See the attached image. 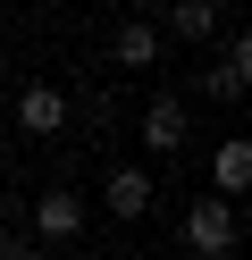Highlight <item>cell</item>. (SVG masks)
<instances>
[{
  "label": "cell",
  "mask_w": 252,
  "mask_h": 260,
  "mask_svg": "<svg viewBox=\"0 0 252 260\" xmlns=\"http://www.w3.org/2000/svg\"><path fill=\"white\" fill-rule=\"evenodd\" d=\"M235 235H244V226H235V202H227V193H202V202L185 210V252H193V260H227Z\"/></svg>",
  "instance_id": "obj_1"
},
{
  "label": "cell",
  "mask_w": 252,
  "mask_h": 260,
  "mask_svg": "<svg viewBox=\"0 0 252 260\" xmlns=\"http://www.w3.org/2000/svg\"><path fill=\"white\" fill-rule=\"evenodd\" d=\"M134 135H143V151H185V135H193V109H185V92H151L143 118H134Z\"/></svg>",
  "instance_id": "obj_2"
},
{
  "label": "cell",
  "mask_w": 252,
  "mask_h": 260,
  "mask_svg": "<svg viewBox=\"0 0 252 260\" xmlns=\"http://www.w3.org/2000/svg\"><path fill=\"white\" fill-rule=\"evenodd\" d=\"M202 92H210V101H244L252 92V42L244 34H227V51L202 68Z\"/></svg>",
  "instance_id": "obj_3"
},
{
  "label": "cell",
  "mask_w": 252,
  "mask_h": 260,
  "mask_svg": "<svg viewBox=\"0 0 252 260\" xmlns=\"http://www.w3.org/2000/svg\"><path fill=\"white\" fill-rule=\"evenodd\" d=\"M34 235H42V243H76V235H84V202H76V185H50L42 202H34Z\"/></svg>",
  "instance_id": "obj_4"
},
{
  "label": "cell",
  "mask_w": 252,
  "mask_h": 260,
  "mask_svg": "<svg viewBox=\"0 0 252 260\" xmlns=\"http://www.w3.org/2000/svg\"><path fill=\"white\" fill-rule=\"evenodd\" d=\"M17 135H67V92L59 84H25L17 92Z\"/></svg>",
  "instance_id": "obj_5"
},
{
  "label": "cell",
  "mask_w": 252,
  "mask_h": 260,
  "mask_svg": "<svg viewBox=\"0 0 252 260\" xmlns=\"http://www.w3.org/2000/svg\"><path fill=\"white\" fill-rule=\"evenodd\" d=\"M101 202H109V218H151V202H160V185H151L143 168H109V185H101Z\"/></svg>",
  "instance_id": "obj_6"
},
{
  "label": "cell",
  "mask_w": 252,
  "mask_h": 260,
  "mask_svg": "<svg viewBox=\"0 0 252 260\" xmlns=\"http://www.w3.org/2000/svg\"><path fill=\"white\" fill-rule=\"evenodd\" d=\"M109 51H118V68H160L168 34H160L151 17H126V25H118V42H109Z\"/></svg>",
  "instance_id": "obj_7"
},
{
  "label": "cell",
  "mask_w": 252,
  "mask_h": 260,
  "mask_svg": "<svg viewBox=\"0 0 252 260\" xmlns=\"http://www.w3.org/2000/svg\"><path fill=\"white\" fill-rule=\"evenodd\" d=\"M160 17H168L177 42H210V34H218V0H168Z\"/></svg>",
  "instance_id": "obj_8"
},
{
  "label": "cell",
  "mask_w": 252,
  "mask_h": 260,
  "mask_svg": "<svg viewBox=\"0 0 252 260\" xmlns=\"http://www.w3.org/2000/svg\"><path fill=\"white\" fill-rule=\"evenodd\" d=\"M244 185H252V143H218V151H210V193L235 202Z\"/></svg>",
  "instance_id": "obj_9"
},
{
  "label": "cell",
  "mask_w": 252,
  "mask_h": 260,
  "mask_svg": "<svg viewBox=\"0 0 252 260\" xmlns=\"http://www.w3.org/2000/svg\"><path fill=\"white\" fill-rule=\"evenodd\" d=\"M160 9H168V0H126V17H160Z\"/></svg>",
  "instance_id": "obj_10"
},
{
  "label": "cell",
  "mask_w": 252,
  "mask_h": 260,
  "mask_svg": "<svg viewBox=\"0 0 252 260\" xmlns=\"http://www.w3.org/2000/svg\"><path fill=\"white\" fill-rule=\"evenodd\" d=\"M0 260H34V243H0Z\"/></svg>",
  "instance_id": "obj_11"
},
{
  "label": "cell",
  "mask_w": 252,
  "mask_h": 260,
  "mask_svg": "<svg viewBox=\"0 0 252 260\" xmlns=\"http://www.w3.org/2000/svg\"><path fill=\"white\" fill-rule=\"evenodd\" d=\"M76 260H101V252H76Z\"/></svg>",
  "instance_id": "obj_12"
},
{
  "label": "cell",
  "mask_w": 252,
  "mask_h": 260,
  "mask_svg": "<svg viewBox=\"0 0 252 260\" xmlns=\"http://www.w3.org/2000/svg\"><path fill=\"white\" fill-rule=\"evenodd\" d=\"M134 260H143V252H134Z\"/></svg>",
  "instance_id": "obj_13"
}]
</instances>
